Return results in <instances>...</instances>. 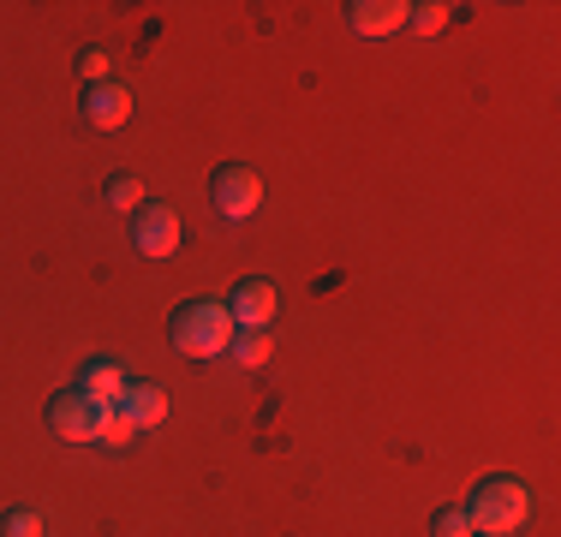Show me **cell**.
<instances>
[{
  "instance_id": "9a60e30c",
  "label": "cell",
  "mask_w": 561,
  "mask_h": 537,
  "mask_svg": "<svg viewBox=\"0 0 561 537\" xmlns=\"http://www.w3.org/2000/svg\"><path fill=\"white\" fill-rule=\"evenodd\" d=\"M431 537H478V532H472V519H466V507H443Z\"/></svg>"
},
{
  "instance_id": "7c38bea8",
  "label": "cell",
  "mask_w": 561,
  "mask_h": 537,
  "mask_svg": "<svg viewBox=\"0 0 561 537\" xmlns=\"http://www.w3.org/2000/svg\"><path fill=\"white\" fill-rule=\"evenodd\" d=\"M108 204L126 209V215H138V209H144V180H131V173H114V180H108Z\"/></svg>"
},
{
  "instance_id": "8992f818",
  "label": "cell",
  "mask_w": 561,
  "mask_h": 537,
  "mask_svg": "<svg viewBox=\"0 0 561 537\" xmlns=\"http://www.w3.org/2000/svg\"><path fill=\"white\" fill-rule=\"evenodd\" d=\"M275 305H280V293L270 287V281H239V287L227 293V317H233V329H270Z\"/></svg>"
},
{
  "instance_id": "30bf717a",
  "label": "cell",
  "mask_w": 561,
  "mask_h": 537,
  "mask_svg": "<svg viewBox=\"0 0 561 537\" xmlns=\"http://www.w3.org/2000/svg\"><path fill=\"white\" fill-rule=\"evenodd\" d=\"M78 388H84V395L96 400L102 412H108L114 400H119V388H126V370H119L114 358H90V365H84V376H78Z\"/></svg>"
},
{
  "instance_id": "4fadbf2b",
  "label": "cell",
  "mask_w": 561,
  "mask_h": 537,
  "mask_svg": "<svg viewBox=\"0 0 561 537\" xmlns=\"http://www.w3.org/2000/svg\"><path fill=\"white\" fill-rule=\"evenodd\" d=\"M0 537H43V514H36V507H12V514L0 519Z\"/></svg>"
},
{
  "instance_id": "7a4b0ae2",
  "label": "cell",
  "mask_w": 561,
  "mask_h": 537,
  "mask_svg": "<svg viewBox=\"0 0 561 537\" xmlns=\"http://www.w3.org/2000/svg\"><path fill=\"white\" fill-rule=\"evenodd\" d=\"M168 341H173V353H185V358H216V353H227V341H233V317H227V305H216V299H192V305L173 311Z\"/></svg>"
},
{
  "instance_id": "5bb4252c",
  "label": "cell",
  "mask_w": 561,
  "mask_h": 537,
  "mask_svg": "<svg viewBox=\"0 0 561 537\" xmlns=\"http://www.w3.org/2000/svg\"><path fill=\"white\" fill-rule=\"evenodd\" d=\"M407 24L431 36V31H443V24H448V7H443V0H424V7H412V12H407Z\"/></svg>"
},
{
  "instance_id": "6da1fadb",
  "label": "cell",
  "mask_w": 561,
  "mask_h": 537,
  "mask_svg": "<svg viewBox=\"0 0 561 537\" xmlns=\"http://www.w3.org/2000/svg\"><path fill=\"white\" fill-rule=\"evenodd\" d=\"M466 519H472L478 537H507L531 519V490L526 478H484L466 502Z\"/></svg>"
},
{
  "instance_id": "52a82bcc",
  "label": "cell",
  "mask_w": 561,
  "mask_h": 537,
  "mask_svg": "<svg viewBox=\"0 0 561 537\" xmlns=\"http://www.w3.org/2000/svg\"><path fill=\"white\" fill-rule=\"evenodd\" d=\"M114 412L131 430H150V424L168 419V388L162 382H126V388H119V400H114Z\"/></svg>"
},
{
  "instance_id": "e0dca14e",
  "label": "cell",
  "mask_w": 561,
  "mask_h": 537,
  "mask_svg": "<svg viewBox=\"0 0 561 537\" xmlns=\"http://www.w3.org/2000/svg\"><path fill=\"white\" fill-rule=\"evenodd\" d=\"M131 436H138V430H131L126 419H119V412H114V407H108V412H102V436H96V442H108V448H126V442H131Z\"/></svg>"
},
{
  "instance_id": "9c48e42d",
  "label": "cell",
  "mask_w": 561,
  "mask_h": 537,
  "mask_svg": "<svg viewBox=\"0 0 561 537\" xmlns=\"http://www.w3.org/2000/svg\"><path fill=\"white\" fill-rule=\"evenodd\" d=\"M126 114H131V90L126 84H90L84 90V119L90 126L114 132V126H126Z\"/></svg>"
},
{
  "instance_id": "2e32d148",
  "label": "cell",
  "mask_w": 561,
  "mask_h": 537,
  "mask_svg": "<svg viewBox=\"0 0 561 537\" xmlns=\"http://www.w3.org/2000/svg\"><path fill=\"white\" fill-rule=\"evenodd\" d=\"M78 78H84V84H108V54L84 48V54H78Z\"/></svg>"
},
{
  "instance_id": "3957f363",
  "label": "cell",
  "mask_w": 561,
  "mask_h": 537,
  "mask_svg": "<svg viewBox=\"0 0 561 537\" xmlns=\"http://www.w3.org/2000/svg\"><path fill=\"white\" fill-rule=\"evenodd\" d=\"M209 204H216L227 221H251L263 204V180L251 168H239V161H227V168H216V180H209Z\"/></svg>"
},
{
  "instance_id": "8fae6325",
  "label": "cell",
  "mask_w": 561,
  "mask_h": 537,
  "mask_svg": "<svg viewBox=\"0 0 561 537\" xmlns=\"http://www.w3.org/2000/svg\"><path fill=\"white\" fill-rule=\"evenodd\" d=\"M227 353H233L245 370H257V365H270L275 341H270V329H233V341H227Z\"/></svg>"
},
{
  "instance_id": "ba28073f",
  "label": "cell",
  "mask_w": 561,
  "mask_h": 537,
  "mask_svg": "<svg viewBox=\"0 0 561 537\" xmlns=\"http://www.w3.org/2000/svg\"><path fill=\"white\" fill-rule=\"evenodd\" d=\"M407 0H353L346 7V24H353L358 36H389V31H400L407 24Z\"/></svg>"
},
{
  "instance_id": "277c9868",
  "label": "cell",
  "mask_w": 561,
  "mask_h": 537,
  "mask_svg": "<svg viewBox=\"0 0 561 537\" xmlns=\"http://www.w3.org/2000/svg\"><path fill=\"white\" fill-rule=\"evenodd\" d=\"M48 430H55L60 442H96L102 436V407L84 388H60V395L48 400Z\"/></svg>"
},
{
  "instance_id": "5b68a950",
  "label": "cell",
  "mask_w": 561,
  "mask_h": 537,
  "mask_svg": "<svg viewBox=\"0 0 561 537\" xmlns=\"http://www.w3.org/2000/svg\"><path fill=\"white\" fill-rule=\"evenodd\" d=\"M131 245H138L144 258H173V245H180V215L168 204H150V197H144V209L131 215Z\"/></svg>"
}]
</instances>
